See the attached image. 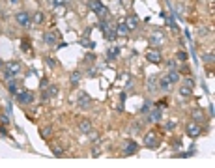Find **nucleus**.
I'll list each match as a JSON object with an SVG mask.
<instances>
[{
    "label": "nucleus",
    "mask_w": 215,
    "mask_h": 168,
    "mask_svg": "<svg viewBox=\"0 0 215 168\" xmlns=\"http://www.w3.org/2000/svg\"><path fill=\"white\" fill-rule=\"evenodd\" d=\"M165 41H167V38H165V34H163L161 30H155V32L150 35V45H153L155 49L163 47V45H165Z\"/></svg>",
    "instance_id": "1"
},
{
    "label": "nucleus",
    "mask_w": 215,
    "mask_h": 168,
    "mask_svg": "<svg viewBox=\"0 0 215 168\" xmlns=\"http://www.w3.org/2000/svg\"><path fill=\"white\" fill-rule=\"evenodd\" d=\"M77 105H79L83 110H88L90 106H92V99H90V95H88V94H80V95H79V99H77Z\"/></svg>",
    "instance_id": "2"
},
{
    "label": "nucleus",
    "mask_w": 215,
    "mask_h": 168,
    "mask_svg": "<svg viewBox=\"0 0 215 168\" xmlns=\"http://www.w3.org/2000/svg\"><path fill=\"white\" fill-rule=\"evenodd\" d=\"M15 97H17V101H19L21 105H28V103H32L34 95H32V91H19Z\"/></svg>",
    "instance_id": "3"
},
{
    "label": "nucleus",
    "mask_w": 215,
    "mask_h": 168,
    "mask_svg": "<svg viewBox=\"0 0 215 168\" xmlns=\"http://www.w3.org/2000/svg\"><path fill=\"white\" fill-rule=\"evenodd\" d=\"M144 146H146V147H157V146H159V140H157L155 133L144 135Z\"/></svg>",
    "instance_id": "4"
},
{
    "label": "nucleus",
    "mask_w": 215,
    "mask_h": 168,
    "mask_svg": "<svg viewBox=\"0 0 215 168\" xmlns=\"http://www.w3.org/2000/svg\"><path fill=\"white\" fill-rule=\"evenodd\" d=\"M187 135L189 136H193V138H194V136H198V135H200L202 133V129H200V125H198L196 123V121H191V123H187Z\"/></svg>",
    "instance_id": "5"
},
{
    "label": "nucleus",
    "mask_w": 215,
    "mask_h": 168,
    "mask_svg": "<svg viewBox=\"0 0 215 168\" xmlns=\"http://www.w3.org/2000/svg\"><path fill=\"white\" fill-rule=\"evenodd\" d=\"M43 41H45V45H53V47H56V45H58V35H56L54 32H45L43 34Z\"/></svg>",
    "instance_id": "6"
},
{
    "label": "nucleus",
    "mask_w": 215,
    "mask_h": 168,
    "mask_svg": "<svg viewBox=\"0 0 215 168\" xmlns=\"http://www.w3.org/2000/svg\"><path fill=\"white\" fill-rule=\"evenodd\" d=\"M137 151H139V144H137L135 140H129V142H127V144H125L124 155H127V157H129V155H135Z\"/></svg>",
    "instance_id": "7"
},
{
    "label": "nucleus",
    "mask_w": 215,
    "mask_h": 168,
    "mask_svg": "<svg viewBox=\"0 0 215 168\" xmlns=\"http://www.w3.org/2000/svg\"><path fill=\"white\" fill-rule=\"evenodd\" d=\"M15 19H17V23L21 24V26H28V24H30V15L26 11L17 13V15H15Z\"/></svg>",
    "instance_id": "8"
},
{
    "label": "nucleus",
    "mask_w": 215,
    "mask_h": 168,
    "mask_svg": "<svg viewBox=\"0 0 215 168\" xmlns=\"http://www.w3.org/2000/svg\"><path fill=\"white\" fill-rule=\"evenodd\" d=\"M146 58H148V62H152V64H159V62H161L159 50H148V52H146Z\"/></svg>",
    "instance_id": "9"
},
{
    "label": "nucleus",
    "mask_w": 215,
    "mask_h": 168,
    "mask_svg": "<svg viewBox=\"0 0 215 168\" xmlns=\"http://www.w3.org/2000/svg\"><path fill=\"white\" fill-rule=\"evenodd\" d=\"M124 23H125V26L129 30H135L137 26H139V19H137V15H127V19Z\"/></svg>",
    "instance_id": "10"
},
{
    "label": "nucleus",
    "mask_w": 215,
    "mask_h": 168,
    "mask_svg": "<svg viewBox=\"0 0 215 168\" xmlns=\"http://www.w3.org/2000/svg\"><path fill=\"white\" fill-rule=\"evenodd\" d=\"M146 88H148V91H157V79H155V75H150V77H148Z\"/></svg>",
    "instance_id": "11"
},
{
    "label": "nucleus",
    "mask_w": 215,
    "mask_h": 168,
    "mask_svg": "<svg viewBox=\"0 0 215 168\" xmlns=\"http://www.w3.org/2000/svg\"><path fill=\"white\" fill-rule=\"evenodd\" d=\"M161 116H163V112L161 108H155V110H150V114H148V121H159L161 120Z\"/></svg>",
    "instance_id": "12"
},
{
    "label": "nucleus",
    "mask_w": 215,
    "mask_h": 168,
    "mask_svg": "<svg viewBox=\"0 0 215 168\" xmlns=\"http://www.w3.org/2000/svg\"><path fill=\"white\" fill-rule=\"evenodd\" d=\"M6 71H9L11 75H17L19 71H21V64L19 62H9V64H6Z\"/></svg>",
    "instance_id": "13"
},
{
    "label": "nucleus",
    "mask_w": 215,
    "mask_h": 168,
    "mask_svg": "<svg viewBox=\"0 0 215 168\" xmlns=\"http://www.w3.org/2000/svg\"><path fill=\"white\" fill-rule=\"evenodd\" d=\"M193 120L196 121V123L204 121V120H206V116H204V110H202V108H194V110H193Z\"/></svg>",
    "instance_id": "14"
},
{
    "label": "nucleus",
    "mask_w": 215,
    "mask_h": 168,
    "mask_svg": "<svg viewBox=\"0 0 215 168\" xmlns=\"http://www.w3.org/2000/svg\"><path fill=\"white\" fill-rule=\"evenodd\" d=\"M88 8H90L94 13H97L101 8H103V2H101V0H90V2H88Z\"/></svg>",
    "instance_id": "15"
},
{
    "label": "nucleus",
    "mask_w": 215,
    "mask_h": 168,
    "mask_svg": "<svg viewBox=\"0 0 215 168\" xmlns=\"http://www.w3.org/2000/svg\"><path fill=\"white\" fill-rule=\"evenodd\" d=\"M79 129L83 131L84 135H88L90 131H92V123H90V120H83V121L79 123Z\"/></svg>",
    "instance_id": "16"
},
{
    "label": "nucleus",
    "mask_w": 215,
    "mask_h": 168,
    "mask_svg": "<svg viewBox=\"0 0 215 168\" xmlns=\"http://www.w3.org/2000/svg\"><path fill=\"white\" fill-rule=\"evenodd\" d=\"M167 79L170 80V84H174V82L180 80V73H178L176 69H170V71H168V75H167Z\"/></svg>",
    "instance_id": "17"
},
{
    "label": "nucleus",
    "mask_w": 215,
    "mask_h": 168,
    "mask_svg": "<svg viewBox=\"0 0 215 168\" xmlns=\"http://www.w3.org/2000/svg\"><path fill=\"white\" fill-rule=\"evenodd\" d=\"M116 34H118V35H127V34H129V28L125 26L124 21L118 23V26H116Z\"/></svg>",
    "instance_id": "18"
},
{
    "label": "nucleus",
    "mask_w": 215,
    "mask_h": 168,
    "mask_svg": "<svg viewBox=\"0 0 215 168\" xmlns=\"http://www.w3.org/2000/svg\"><path fill=\"white\" fill-rule=\"evenodd\" d=\"M56 94H58V88H56V86H49V91H43V99L54 97Z\"/></svg>",
    "instance_id": "19"
},
{
    "label": "nucleus",
    "mask_w": 215,
    "mask_h": 168,
    "mask_svg": "<svg viewBox=\"0 0 215 168\" xmlns=\"http://www.w3.org/2000/svg\"><path fill=\"white\" fill-rule=\"evenodd\" d=\"M191 94H193V88H191V86L183 84L182 88H180V95H182V97H189V95H191Z\"/></svg>",
    "instance_id": "20"
},
{
    "label": "nucleus",
    "mask_w": 215,
    "mask_h": 168,
    "mask_svg": "<svg viewBox=\"0 0 215 168\" xmlns=\"http://www.w3.org/2000/svg\"><path fill=\"white\" fill-rule=\"evenodd\" d=\"M8 91H9V94H11V95H17V94H19L17 82H13V79H11V80H9V82H8Z\"/></svg>",
    "instance_id": "21"
},
{
    "label": "nucleus",
    "mask_w": 215,
    "mask_h": 168,
    "mask_svg": "<svg viewBox=\"0 0 215 168\" xmlns=\"http://www.w3.org/2000/svg\"><path fill=\"white\" fill-rule=\"evenodd\" d=\"M168 88H170V80H168L167 77H163V79L159 80V88H157V90H163V91H167Z\"/></svg>",
    "instance_id": "22"
},
{
    "label": "nucleus",
    "mask_w": 215,
    "mask_h": 168,
    "mask_svg": "<svg viewBox=\"0 0 215 168\" xmlns=\"http://www.w3.org/2000/svg\"><path fill=\"white\" fill-rule=\"evenodd\" d=\"M80 45H83L84 49H94V47H95V43L92 41V39H88V38H83V39H80Z\"/></svg>",
    "instance_id": "23"
},
{
    "label": "nucleus",
    "mask_w": 215,
    "mask_h": 168,
    "mask_svg": "<svg viewBox=\"0 0 215 168\" xmlns=\"http://www.w3.org/2000/svg\"><path fill=\"white\" fill-rule=\"evenodd\" d=\"M118 54H120V47H112V49L109 50V54H107V58H109V60H114Z\"/></svg>",
    "instance_id": "24"
},
{
    "label": "nucleus",
    "mask_w": 215,
    "mask_h": 168,
    "mask_svg": "<svg viewBox=\"0 0 215 168\" xmlns=\"http://www.w3.org/2000/svg\"><path fill=\"white\" fill-rule=\"evenodd\" d=\"M97 17H99V21H105V19L109 17V9H107V8L103 6V8L99 9V11H97Z\"/></svg>",
    "instance_id": "25"
},
{
    "label": "nucleus",
    "mask_w": 215,
    "mask_h": 168,
    "mask_svg": "<svg viewBox=\"0 0 215 168\" xmlns=\"http://www.w3.org/2000/svg\"><path fill=\"white\" fill-rule=\"evenodd\" d=\"M69 80H71V84H77L80 80V73H79V71H73V73H71V77H69Z\"/></svg>",
    "instance_id": "26"
},
{
    "label": "nucleus",
    "mask_w": 215,
    "mask_h": 168,
    "mask_svg": "<svg viewBox=\"0 0 215 168\" xmlns=\"http://www.w3.org/2000/svg\"><path fill=\"white\" fill-rule=\"evenodd\" d=\"M213 58H215V56H213V52H208V54H204V60H206L208 64H211V62H213Z\"/></svg>",
    "instance_id": "27"
},
{
    "label": "nucleus",
    "mask_w": 215,
    "mask_h": 168,
    "mask_svg": "<svg viewBox=\"0 0 215 168\" xmlns=\"http://www.w3.org/2000/svg\"><path fill=\"white\" fill-rule=\"evenodd\" d=\"M34 21H36V23H43V13L38 11V13H36V17H34Z\"/></svg>",
    "instance_id": "28"
},
{
    "label": "nucleus",
    "mask_w": 215,
    "mask_h": 168,
    "mask_svg": "<svg viewBox=\"0 0 215 168\" xmlns=\"http://www.w3.org/2000/svg\"><path fill=\"white\" fill-rule=\"evenodd\" d=\"M187 60V52H178V62H185Z\"/></svg>",
    "instance_id": "29"
},
{
    "label": "nucleus",
    "mask_w": 215,
    "mask_h": 168,
    "mask_svg": "<svg viewBox=\"0 0 215 168\" xmlns=\"http://www.w3.org/2000/svg\"><path fill=\"white\" fill-rule=\"evenodd\" d=\"M51 131H53L51 127H45V129H41V136H43V138H45V136H49V135H51Z\"/></svg>",
    "instance_id": "30"
},
{
    "label": "nucleus",
    "mask_w": 215,
    "mask_h": 168,
    "mask_svg": "<svg viewBox=\"0 0 215 168\" xmlns=\"http://www.w3.org/2000/svg\"><path fill=\"white\" fill-rule=\"evenodd\" d=\"M150 105H152V103H148V101H146V103H144V105H142V108H140V112H150Z\"/></svg>",
    "instance_id": "31"
},
{
    "label": "nucleus",
    "mask_w": 215,
    "mask_h": 168,
    "mask_svg": "<svg viewBox=\"0 0 215 168\" xmlns=\"http://www.w3.org/2000/svg\"><path fill=\"white\" fill-rule=\"evenodd\" d=\"M47 65H49V67H56V62H54V58H47Z\"/></svg>",
    "instance_id": "32"
},
{
    "label": "nucleus",
    "mask_w": 215,
    "mask_h": 168,
    "mask_svg": "<svg viewBox=\"0 0 215 168\" xmlns=\"http://www.w3.org/2000/svg\"><path fill=\"white\" fill-rule=\"evenodd\" d=\"M94 60H95V54H86L84 62H94Z\"/></svg>",
    "instance_id": "33"
},
{
    "label": "nucleus",
    "mask_w": 215,
    "mask_h": 168,
    "mask_svg": "<svg viewBox=\"0 0 215 168\" xmlns=\"http://www.w3.org/2000/svg\"><path fill=\"white\" fill-rule=\"evenodd\" d=\"M65 0H53V6H64Z\"/></svg>",
    "instance_id": "34"
},
{
    "label": "nucleus",
    "mask_w": 215,
    "mask_h": 168,
    "mask_svg": "<svg viewBox=\"0 0 215 168\" xmlns=\"http://www.w3.org/2000/svg\"><path fill=\"white\" fill-rule=\"evenodd\" d=\"M167 65H168V69H174V67H176V62H174V60H168Z\"/></svg>",
    "instance_id": "35"
},
{
    "label": "nucleus",
    "mask_w": 215,
    "mask_h": 168,
    "mask_svg": "<svg viewBox=\"0 0 215 168\" xmlns=\"http://www.w3.org/2000/svg\"><path fill=\"white\" fill-rule=\"evenodd\" d=\"M0 120H2V123H4V125H8V123H9V118H8V116H2Z\"/></svg>",
    "instance_id": "36"
},
{
    "label": "nucleus",
    "mask_w": 215,
    "mask_h": 168,
    "mask_svg": "<svg viewBox=\"0 0 215 168\" xmlns=\"http://www.w3.org/2000/svg\"><path fill=\"white\" fill-rule=\"evenodd\" d=\"M23 50H28V39H23Z\"/></svg>",
    "instance_id": "37"
},
{
    "label": "nucleus",
    "mask_w": 215,
    "mask_h": 168,
    "mask_svg": "<svg viewBox=\"0 0 215 168\" xmlns=\"http://www.w3.org/2000/svg\"><path fill=\"white\" fill-rule=\"evenodd\" d=\"M185 84H187V86H191V88H193V86H194V80H193V79H187V80H185Z\"/></svg>",
    "instance_id": "38"
},
{
    "label": "nucleus",
    "mask_w": 215,
    "mask_h": 168,
    "mask_svg": "<svg viewBox=\"0 0 215 168\" xmlns=\"http://www.w3.org/2000/svg\"><path fill=\"white\" fill-rule=\"evenodd\" d=\"M88 136H90L92 140H97V133H92V131H90V133H88Z\"/></svg>",
    "instance_id": "39"
},
{
    "label": "nucleus",
    "mask_w": 215,
    "mask_h": 168,
    "mask_svg": "<svg viewBox=\"0 0 215 168\" xmlns=\"http://www.w3.org/2000/svg\"><path fill=\"white\" fill-rule=\"evenodd\" d=\"M163 106H167V101H159L157 103V108H163Z\"/></svg>",
    "instance_id": "40"
},
{
    "label": "nucleus",
    "mask_w": 215,
    "mask_h": 168,
    "mask_svg": "<svg viewBox=\"0 0 215 168\" xmlns=\"http://www.w3.org/2000/svg\"><path fill=\"white\" fill-rule=\"evenodd\" d=\"M174 125H176L174 121H168V123H167V129H168V131H170V129H174Z\"/></svg>",
    "instance_id": "41"
},
{
    "label": "nucleus",
    "mask_w": 215,
    "mask_h": 168,
    "mask_svg": "<svg viewBox=\"0 0 215 168\" xmlns=\"http://www.w3.org/2000/svg\"><path fill=\"white\" fill-rule=\"evenodd\" d=\"M0 135H2V136H8V133H6V129H4V127H0Z\"/></svg>",
    "instance_id": "42"
},
{
    "label": "nucleus",
    "mask_w": 215,
    "mask_h": 168,
    "mask_svg": "<svg viewBox=\"0 0 215 168\" xmlns=\"http://www.w3.org/2000/svg\"><path fill=\"white\" fill-rule=\"evenodd\" d=\"M9 2H11V4H19V0H9Z\"/></svg>",
    "instance_id": "43"
}]
</instances>
